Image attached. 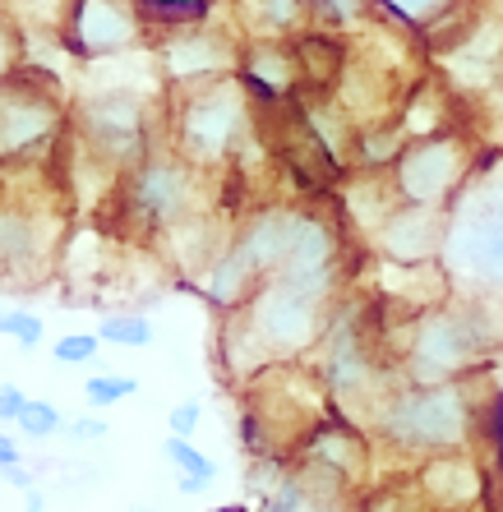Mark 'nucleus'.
<instances>
[{
    "instance_id": "7c9ffc66",
    "label": "nucleus",
    "mask_w": 503,
    "mask_h": 512,
    "mask_svg": "<svg viewBox=\"0 0 503 512\" xmlns=\"http://www.w3.org/2000/svg\"><path fill=\"white\" fill-rule=\"evenodd\" d=\"M24 406H28V393L19 383H0V425H19Z\"/></svg>"
},
{
    "instance_id": "58836bf2",
    "label": "nucleus",
    "mask_w": 503,
    "mask_h": 512,
    "mask_svg": "<svg viewBox=\"0 0 503 512\" xmlns=\"http://www.w3.org/2000/svg\"><path fill=\"white\" fill-rule=\"evenodd\" d=\"M213 512H240V508H213Z\"/></svg>"
},
{
    "instance_id": "c756f323",
    "label": "nucleus",
    "mask_w": 503,
    "mask_h": 512,
    "mask_svg": "<svg viewBox=\"0 0 503 512\" xmlns=\"http://www.w3.org/2000/svg\"><path fill=\"white\" fill-rule=\"evenodd\" d=\"M199 420H204V406L194 402H176L171 406V416H167V425H171V434H180V439H190L194 429H199Z\"/></svg>"
},
{
    "instance_id": "f257e3e1",
    "label": "nucleus",
    "mask_w": 503,
    "mask_h": 512,
    "mask_svg": "<svg viewBox=\"0 0 503 512\" xmlns=\"http://www.w3.org/2000/svg\"><path fill=\"white\" fill-rule=\"evenodd\" d=\"M250 134V93L245 79H208L194 88H176L171 97V148L199 171H222L240 153Z\"/></svg>"
},
{
    "instance_id": "bb28decb",
    "label": "nucleus",
    "mask_w": 503,
    "mask_h": 512,
    "mask_svg": "<svg viewBox=\"0 0 503 512\" xmlns=\"http://www.w3.org/2000/svg\"><path fill=\"white\" fill-rule=\"evenodd\" d=\"M213 0H144L148 19H176V24H190L199 14H208Z\"/></svg>"
},
{
    "instance_id": "2eb2a0df",
    "label": "nucleus",
    "mask_w": 503,
    "mask_h": 512,
    "mask_svg": "<svg viewBox=\"0 0 503 512\" xmlns=\"http://www.w3.org/2000/svg\"><path fill=\"white\" fill-rule=\"evenodd\" d=\"M296 222H300V208H291V203H264V208L236 231L240 254L264 277H277L282 263H287L291 240H296Z\"/></svg>"
},
{
    "instance_id": "412c9836",
    "label": "nucleus",
    "mask_w": 503,
    "mask_h": 512,
    "mask_svg": "<svg viewBox=\"0 0 503 512\" xmlns=\"http://www.w3.org/2000/svg\"><path fill=\"white\" fill-rule=\"evenodd\" d=\"M254 10H259V24L264 33H296L305 19H310L314 0H254Z\"/></svg>"
},
{
    "instance_id": "aec40b11",
    "label": "nucleus",
    "mask_w": 503,
    "mask_h": 512,
    "mask_svg": "<svg viewBox=\"0 0 503 512\" xmlns=\"http://www.w3.org/2000/svg\"><path fill=\"white\" fill-rule=\"evenodd\" d=\"M97 337L107 346H120V351H144V346H153V323L144 319V314H107L102 319V328H97Z\"/></svg>"
},
{
    "instance_id": "f3484780",
    "label": "nucleus",
    "mask_w": 503,
    "mask_h": 512,
    "mask_svg": "<svg viewBox=\"0 0 503 512\" xmlns=\"http://www.w3.org/2000/svg\"><path fill=\"white\" fill-rule=\"evenodd\" d=\"M240 79L245 88H254L259 97H287L305 84V70H300V51L287 42H254L240 56Z\"/></svg>"
},
{
    "instance_id": "c9c22d12",
    "label": "nucleus",
    "mask_w": 503,
    "mask_h": 512,
    "mask_svg": "<svg viewBox=\"0 0 503 512\" xmlns=\"http://www.w3.org/2000/svg\"><path fill=\"white\" fill-rule=\"evenodd\" d=\"M180 494H204V489H208V480H199V476H180Z\"/></svg>"
},
{
    "instance_id": "393cba45",
    "label": "nucleus",
    "mask_w": 503,
    "mask_h": 512,
    "mask_svg": "<svg viewBox=\"0 0 503 512\" xmlns=\"http://www.w3.org/2000/svg\"><path fill=\"white\" fill-rule=\"evenodd\" d=\"M0 333L10 337L14 346H24V351H37L42 346V314H33V310H5L0 314Z\"/></svg>"
},
{
    "instance_id": "5701e85b",
    "label": "nucleus",
    "mask_w": 503,
    "mask_h": 512,
    "mask_svg": "<svg viewBox=\"0 0 503 512\" xmlns=\"http://www.w3.org/2000/svg\"><path fill=\"white\" fill-rule=\"evenodd\" d=\"M134 393H139V379H134V374H93V379L84 383L88 406H116Z\"/></svg>"
},
{
    "instance_id": "f704fd0d",
    "label": "nucleus",
    "mask_w": 503,
    "mask_h": 512,
    "mask_svg": "<svg viewBox=\"0 0 503 512\" xmlns=\"http://www.w3.org/2000/svg\"><path fill=\"white\" fill-rule=\"evenodd\" d=\"M360 0H314V10H324V14H337V19H347V14H356Z\"/></svg>"
},
{
    "instance_id": "b1692460",
    "label": "nucleus",
    "mask_w": 503,
    "mask_h": 512,
    "mask_svg": "<svg viewBox=\"0 0 503 512\" xmlns=\"http://www.w3.org/2000/svg\"><path fill=\"white\" fill-rule=\"evenodd\" d=\"M65 429V416H60L56 402H37V397H28L24 416H19V434L24 439H51V434H60Z\"/></svg>"
},
{
    "instance_id": "dca6fc26",
    "label": "nucleus",
    "mask_w": 503,
    "mask_h": 512,
    "mask_svg": "<svg viewBox=\"0 0 503 512\" xmlns=\"http://www.w3.org/2000/svg\"><path fill=\"white\" fill-rule=\"evenodd\" d=\"M416 489L425 494V503H430L434 512H462V508H471V503H480V494H485L480 471L462 453L425 457V471H420Z\"/></svg>"
},
{
    "instance_id": "ddd939ff",
    "label": "nucleus",
    "mask_w": 503,
    "mask_h": 512,
    "mask_svg": "<svg viewBox=\"0 0 503 512\" xmlns=\"http://www.w3.org/2000/svg\"><path fill=\"white\" fill-rule=\"evenodd\" d=\"M42 222L47 217L37 213V203L0 194V273L5 277L33 282V277L47 273V263L56 250L42 245Z\"/></svg>"
},
{
    "instance_id": "4be33fe9",
    "label": "nucleus",
    "mask_w": 503,
    "mask_h": 512,
    "mask_svg": "<svg viewBox=\"0 0 503 512\" xmlns=\"http://www.w3.org/2000/svg\"><path fill=\"white\" fill-rule=\"evenodd\" d=\"M162 453H167V462L176 466L180 476H199V480H213V476H217L213 457H204L190 439H180V434H167V443H162Z\"/></svg>"
},
{
    "instance_id": "473e14b6",
    "label": "nucleus",
    "mask_w": 503,
    "mask_h": 512,
    "mask_svg": "<svg viewBox=\"0 0 503 512\" xmlns=\"http://www.w3.org/2000/svg\"><path fill=\"white\" fill-rule=\"evenodd\" d=\"M0 476H5V485H10V489H19V494H28V489H37V476H33V471H28L24 462H19V466H10V471H0Z\"/></svg>"
},
{
    "instance_id": "20e7f679",
    "label": "nucleus",
    "mask_w": 503,
    "mask_h": 512,
    "mask_svg": "<svg viewBox=\"0 0 503 512\" xmlns=\"http://www.w3.org/2000/svg\"><path fill=\"white\" fill-rule=\"evenodd\" d=\"M74 134L88 162H97L111 180L130 176L153 153V116H148L144 93L134 88H102V93L79 97Z\"/></svg>"
},
{
    "instance_id": "f03ea898",
    "label": "nucleus",
    "mask_w": 503,
    "mask_h": 512,
    "mask_svg": "<svg viewBox=\"0 0 503 512\" xmlns=\"http://www.w3.org/2000/svg\"><path fill=\"white\" fill-rule=\"evenodd\" d=\"M476 429V411L467 402V379L457 383H407L388 397L379 434L393 448L416 457L462 453Z\"/></svg>"
},
{
    "instance_id": "e433bc0d",
    "label": "nucleus",
    "mask_w": 503,
    "mask_h": 512,
    "mask_svg": "<svg viewBox=\"0 0 503 512\" xmlns=\"http://www.w3.org/2000/svg\"><path fill=\"white\" fill-rule=\"evenodd\" d=\"M24 508H28V512H47V499H42L37 489H28V494H24Z\"/></svg>"
},
{
    "instance_id": "4c0bfd02",
    "label": "nucleus",
    "mask_w": 503,
    "mask_h": 512,
    "mask_svg": "<svg viewBox=\"0 0 503 512\" xmlns=\"http://www.w3.org/2000/svg\"><path fill=\"white\" fill-rule=\"evenodd\" d=\"M494 393H499V406H503V356L494 360Z\"/></svg>"
},
{
    "instance_id": "72a5a7b5",
    "label": "nucleus",
    "mask_w": 503,
    "mask_h": 512,
    "mask_svg": "<svg viewBox=\"0 0 503 512\" xmlns=\"http://www.w3.org/2000/svg\"><path fill=\"white\" fill-rule=\"evenodd\" d=\"M24 462V453H19V443L10 439V434H0V471H10V466Z\"/></svg>"
},
{
    "instance_id": "1a4fd4ad",
    "label": "nucleus",
    "mask_w": 503,
    "mask_h": 512,
    "mask_svg": "<svg viewBox=\"0 0 503 512\" xmlns=\"http://www.w3.org/2000/svg\"><path fill=\"white\" fill-rule=\"evenodd\" d=\"M245 319L259 333V342L268 346L273 360H291L300 351L324 342L328 333V300L310 296L305 286H291L282 277H264V286L254 291V300L245 305Z\"/></svg>"
},
{
    "instance_id": "4468645a",
    "label": "nucleus",
    "mask_w": 503,
    "mask_h": 512,
    "mask_svg": "<svg viewBox=\"0 0 503 512\" xmlns=\"http://www.w3.org/2000/svg\"><path fill=\"white\" fill-rule=\"evenodd\" d=\"M162 74H167L171 88H194V84H208V79L240 74V60L208 28H180V33H171L162 42Z\"/></svg>"
},
{
    "instance_id": "0eeeda50",
    "label": "nucleus",
    "mask_w": 503,
    "mask_h": 512,
    "mask_svg": "<svg viewBox=\"0 0 503 512\" xmlns=\"http://www.w3.org/2000/svg\"><path fill=\"white\" fill-rule=\"evenodd\" d=\"M65 130V97L51 79L19 70L0 84V162H33Z\"/></svg>"
},
{
    "instance_id": "39448f33",
    "label": "nucleus",
    "mask_w": 503,
    "mask_h": 512,
    "mask_svg": "<svg viewBox=\"0 0 503 512\" xmlns=\"http://www.w3.org/2000/svg\"><path fill=\"white\" fill-rule=\"evenodd\" d=\"M204 176L194 162L176 153V148H153L125 180V208L144 231H167L185 227L194 217H204Z\"/></svg>"
},
{
    "instance_id": "9b49d317",
    "label": "nucleus",
    "mask_w": 503,
    "mask_h": 512,
    "mask_svg": "<svg viewBox=\"0 0 503 512\" xmlns=\"http://www.w3.org/2000/svg\"><path fill=\"white\" fill-rule=\"evenodd\" d=\"M448 236V208H425V203H402L384 227L374 231V250L384 263L397 268H425L439 263Z\"/></svg>"
},
{
    "instance_id": "9d476101",
    "label": "nucleus",
    "mask_w": 503,
    "mask_h": 512,
    "mask_svg": "<svg viewBox=\"0 0 503 512\" xmlns=\"http://www.w3.org/2000/svg\"><path fill=\"white\" fill-rule=\"evenodd\" d=\"M60 33L79 60H111L148 37V10L144 0H74Z\"/></svg>"
},
{
    "instance_id": "6e6552de",
    "label": "nucleus",
    "mask_w": 503,
    "mask_h": 512,
    "mask_svg": "<svg viewBox=\"0 0 503 512\" xmlns=\"http://www.w3.org/2000/svg\"><path fill=\"white\" fill-rule=\"evenodd\" d=\"M480 157L457 130L430 134V139H411L402 157L393 162V185L402 203H425V208H453V199L467 190L476 176Z\"/></svg>"
},
{
    "instance_id": "2f4dec72",
    "label": "nucleus",
    "mask_w": 503,
    "mask_h": 512,
    "mask_svg": "<svg viewBox=\"0 0 503 512\" xmlns=\"http://www.w3.org/2000/svg\"><path fill=\"white\" fill-rule=\"evenodd\" d=\"M65 434H70L74 443H102L111 434V425L102 416H79V420H70V425H65Z\"/></svg>"
},
{
    "instance_id": "a878e982",
    "label": "nucleus",
    "mask_w": 503,
    "mask_h": 512,
    "mask_svg": "<svg viewBox=\"0 0 503 512\" xmlns=\"http://www.w3.org/2000/svg\"><path fill=\"white\" fill-rule=\"evenodd\" d=\"M102 346H107V342H102L97 333H65V337H56V342H51V356H56L60 365H88Z\"/></svg>"
},
{
    "instance_id": "6ab92c4d",
    "label": "nucleus",
    "mask_w": 503,
    "mask_h": 512,
    "mask_svg": "<svg viewBox=\"0 0 503 512\" xmlns=\"http://www.w3.org/2000/svg\"><path fill=\"white\" fill-rule=\"evenodd\" d=\"M305 443H310V462L342 476L347 485L365 476V466H370V443H365V434L351 429V420H328Z\"/></svg>"
},
{
    "instance_id": "f8f14e48",
    "label": "nucleus",
    "mask_w": 503,
    "mask_h": 512,
    "mask_svg": "<svg viewBox=\"0 0 503 512\" xmlns=\"http://www.w3.org/2000/svg\"><path fill=\"white\" fill-rule=\"evenodd\" d=\"M337 263H342V236H337L333 222H324L319 213H305L300 208L296 222V240L287 250V263H282V282L305 286L310 296H333L337 291Z\"/></svg>"
},
{
    "instance_id": "423d86ee",
    "label": "nucleus",
    "mask_w": 503,
    "mask_h": 512,
    "mask_svg": "<svg viewBox=\"0 0 503 512\" xmlns=\"http://www.w3.org/2000/svg\"><path fill=\"white\" fill-rule=\"evenodd\" d=\"M439 263H444L448 282L471 291L476 300H503V213L457 194L448 208V236Z\"/></svg>"
},
{
    "instance_id": "cd10ccee",
    "label": "nucleus",
    "mask_w": 503,
    "mask_h": 512,
    "mask_svg": "<svg viewBox=\"0 0 503 512\" xmlns=\"http://www.w3.org/2000/svg\"><path fill=\"white\" fill-rule=\"evenodd\" d=\"M24 70V51H19V33H14V24L0 14V84L10 79V74Z\"/></svg>"
},
{
    "instance_id": "c85d7f7f",
    "label": "nucleus",
    "mask_w": 503,
    "mask_h": 512,
    "mask_svg": "<svg viewBox=\"0 0 503 512\" xmlns=\"http://www.w3.org/2000/svg\"><path fill=\"white\" fill-rule=\"evenodd\" d=\"M384 10H393L402 24H425V19H434V14L444 10L448 0H379Z\"/></svg>"
},
{
    "instance_id": "7ed1b4c3",
    "label": "nucleus",
    "mask_w": 503,
    "mask_h": 512,
    "mask_svg": "<svg viewBox=\"0 0 503 512\" xmlns=\"http://www.w3.org/2000/svg\"><path fill=\"white\" fill-rule=\"evenodd\" d=\"M490 356V319L485 305H430L407 328V379L457 383Z\"/></svg>"
},
{
    "instance_id": "a211bd4d",
    "label": "nucleus",
    "mask_w": 503,
    "mask_h": 512,
    "mask_svg": "<svg viewBox=\"0 0 503 512\" xmlns=\"http://www.w3.org/2000/svg\"><path fill=\"white\" fill-rule=\"evenodd\" d=\"M199 282H204V296L213 300L217 310L236 314V310H245V305L254 300V291L264 286V273H259V268L240 254L236 240H227V250L208 263V273L199 277Z\"/></svg>"
}]
</instances>
